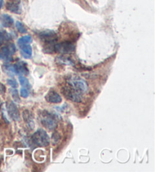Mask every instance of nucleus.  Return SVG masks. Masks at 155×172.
I'll use <instances>...</instances> for the list:
<instances>
[{
    "label": "nucleus",
    "mask_w": 155,
    "mask_h": 172,
    "mask_svg": "<svg viewBox=\"0 0 155 172\" xmlns=\"http://www.w3.org/2000/svg\"><path fill=\"white\" fill-rule=\"evenodd\" d=\"M33 142L39 146H46L49 144L50 139L46 130L38 129L32 136Z\"/></svg>",
    "instance_id": "f257e3e1"
},
{
    "label": "nucleus",
    "mask_w": 155,
    "mask_h": 172,
    "mask_svg": "<svg viewBox=\"0 0 155 172\" xmlns=\"http://www.w3.org/2000/svg\"><path fill=\"white\" fill-rule=\"evenodd\" d=\"M41 123L45 127L50 130H55L58 125L56 118L48 112H43L41 114Z\"/></svg>",
    "instance_id": "f03ea898"
},
{
    "label": "nucleus",
    "mask_w": 155,
    "mask_h": 172,
    "mask_svg": "<svg viewBox=\"0 0 155 172\" xmlns=\"http://www.w3.org/2000/svg\"><path fill=\"white\" fill-rule=\"evenodd\" d=\"M68 85L71 86L74 89L81 93L87 92L88 84L86 81L80 77H73L68 80Z\"/></svg>",
    "instance_id": "7ed1b4c3"
},
{
    "label": "nucleus",
    "mask_w": 155,
    "mask_h": 172,
    "mask_svg": "<svg viewBox=\"0 0 155 172\" xmlns=\"http://www.w3.org/2000/svg\"><path fill=\"white\" fill-rule=\"evenodd\" d=\"M62 93L66 98L74 102H80L82 101V93L72 87L71 86H65L62 89Z\"/></svg>",
    "instance_id": "20e7f679"
},
{
    "label": "nucleus",
    "mask_w": 155,
    "mask_h": 172,
    "mask_svg": "<svg viewBox=\"0 0 155 172\" xmlns=\"http://www.w3.org/2000/svg\"><path fill=\"white\" fill-rule=\"evenodd\" d=\"M75 50V46L70 42H62L55 45V51L61 54H70Z\"/></svg>",
    "instance_id": "39448f33"
},
{
    "label": "nucleus",
    "mask_w": 155,
    "mask_h": 172,
    "mask_svg": "<svg viewBox=\"0 0 155 172\" xmlns=\"http://www.w3.org/2000/svg\"><path fill=\"white\" fill-rule=\"evenodd\" d=\"M7 111L9 114V116L14 121H20V112L18 111V107L14 104V102H9L7 104Z\"/></svg>",
    "instance_id": "423d86ee"
},
{
    "label": "nucleus",
    "mask_w": 155,
    "mask_h": 172,
    "mask_svg": "<svg viewBox=\"0 0 155 172\" xmlns=\"http://www.w3.org/2000/svg\"><path fill=\"white\" fill-rule=\"evenodd\" d=\"M46 99L50 103H60L62 101L61 96L54 90H50L46 94Z\"/></svg>",
    "instance_id": "0eeeda50"
},
{
    "label": "nucleus",
    "mask_w": 155,
    "mask_h": 172,
    "mask_svg": "<svg viewBox=\"0 0 155 172\" xmlns=\"http://www.w3.org/2000/svg\"><path fill=\"white\" fill-rule=\"evenodd\" d=\"M40 38H42L44 41L48 42V41H53L56 40V34L54 32L53 30H47L45 31H42L40 34Z\"/></svg>",
    "instance_id": "6e6552de"
},
{
    "label": "nucleus",
    "mask_w": 155,
    "mask_h": 172,
    "mask_svg": "<svg viewBox=\"0 0 155 172\" xmlns=\"http://www.w3.org/2000/svg\"><path fill=\"white\" fill-rule=\"evenodd\" d=\"M23 118H24V122L26 123L30 129H33L34 127V121H33V116L32 113L28 110H25L23 112Z\"/></svg>",
    "instance_id": "1a4fd4ad"
},
{
    "label": "nucleus",
    "mask_w": 155,
    "mask_h": 172,
    "mask_svg": "<svg viewBox=\"0 0 155 172\" xmlns=\"http://www.w3.org/2000/svg\"><path fill=\"white\" fill-rule=\"evenodd\" d=\"M0 22L5 27H10L14 24L13 18L7 14H3L0 16Z\"/></svg>",
    "instance_id": "9d476101"
},
{
    "label": "nucleus",
    "mask_w": 155,
    "mask_h": 172,
    "mask_svg": "<svg viewBox=\"0 0 155 172\" xmlns=\"http://www.w3.org/2000/svg\"><path fill=\"white\" fill-rule=\"evenodd\" d=\"M14 68L16 74H28V68L27 67V64L24 62H19L18 64H14Z\"/></svg>",
    "instance_id": "9b49d317"
},
{
    "label": "nucleus",
    "mask_w": 155,
    "mask_h": 172,
    "mask_svg": "<svg viewBox=\"0 0 155 172\" xmlns=\"http://www.w3.org/2000/svg\"><path fill=\"white\" fill-rule=\"evenodd\" d=\"M20 51H21V55L23 57L25 58H30L32 56L33 49L32 47L30 46V44L23 45L20 46Z\"/></svg>",
    "instance_id": "f8f14e48"
},
{
    "label": "nucleus",
    "mask_w": 155,
    "mask_h": 172,
    "mask_svg": "<svg viewBox=\"0 0 155 172\" xmlns=\"http://www.w3.org/2000/svg\"><path fill=\"white\" fill-rule=\"evenodd\" d=\"M7 9L9 11H11L13 13H17V14H20V8L19 3L16 2H8L7 4Z\"/></svg>",
    "instance_id": "ddd939ff"
},
{
    "label": "nucleus",
    "mask_w": 155,
    "mask_h": 172,
    "mask_svg": "<svg viewBox=\"0 0 155 172\" xmlns=\"http://www.w3.org/2000/svg\"><path fill=\"white\" fill-rule=\"evenodd\" d=\"M31 42H32V38H31V36H29V35L22 36V37H20V38L18 40V45L19 46H23V45L30 44Z\"/></svg>",
    "instance_id": "4468645a"
},
{
    "label": "nucleus",
    "mask_w": 155,
    "mask_h": 172,
    "mask_svg": "<svg viewBox=\"0 0 155 172\" xmlns=\"http://www.w3.org/2000/svg\"><path fill=\"white\" fill-rule=\"evenodd\" d=\"M15 27H16L17 30H18L20 34H26L27 31L26 27H24V24H22L21 22H20V21H16V23H15Z\"/></svg>",
    "instance_id": "2eb2a0df"
},
{
    "label": "nucleus",
    "mask_w": 155,
    "mask_h": 172,
    "mask_svg": "<svg viewBox=\"0 0 155 172\" xmlns=\"http://www.w3.org/2000/svg\"><path fill=\"white\" fill-rule=\"evenodd\" d=\"M19 81H20V84H21V86H24V87H25V88L30 87V82H29V80H28L27 78L21 76L19 77Z\"/></svg>",
    "instance_id": "dca6fc26"
},
{
    "label": "nucleus",
    "mask_w": 155,
    "mask_h": 172,
    "mask_svg": "<svg viewBox=\"0 0 155 172\" xmlns=\"http://www.w3.org/2000/svg\"><path fill=\"white\" fill-rule=\"evenodd\" d=\"M10 38V35L8 33L2 31V30H0V41L3 42L5 40H8Z\"/></svg>",
    "instance_id": "f3484780"
},
{
    "label": "nucleus",
    "mask_w": 155,
    "mask_h": 172,
    "mask_svg": "<svg viewBox=\"0 0 155 172\" xmlns=\"http://www.w3.org/2000/svg\"><path fill=\"white\" fill-rule=\"evenodd\" d=\"M7 83L9 86H11L13 88H17L18 87V83L15 80H12V79H8L7 80Z\"/></svg>",
    "instance_id": "a211bd4d"
},
{
    "label": "nucleus",
    "mask_w": 155,
    "mask_h": 172,
    "mask_svg": "<svg viewBox=\"0 0 155 172\" xmlns=\"http://www.w3.org/2000/svg\"><path fill=\"white\" fill-rule=\"evenodd\" d=\"M28 95H29V92H28L27 89L25 88V87H23V88L20 89V96L23 98H27Z\"/></svg>",
    "instance_id": "6ab92c4d"
},
{
    "label": "nucleus",
    "mask_w": 155,
    "mask_h": 172,
    "mask_svg": "<svg viewBox=\"0 0 155 172\" xmlns=\"http://www.w3.org/2000/svg\"><path fill=\"white\" fill-rule=\"evenodd\" d=\"M12 97H13L14 101H16V102H20V98H19V96H18V90H14L13 91H12Z\"/></svg>",
    "instance_id": "aec40b11"
},
{
    "label": "nucleus",
    "mask_w": 155,
    "mask_h": 172,
    "mask_svg": "<svg viewBox=\"0 0 155 172\" xmlns=\"http://www.w3.org/2000/svg\"><path fill=\"white\" fill-rule=\"evenodd\" d=\"M5 85L2 84V83H0V94H5Z\"/></svg>",
    "instance_id": "412c9836"
},
{
    "label": "nucleus",
    "mask_w": 155,
    "mask_h": 172,
    "mask_svg": "<svg viewBox=\"0 0 155 172\" xmlns=\"http://www.w3.org/2000/svg\"><path fill=\"white\" fill-rule=\"evenodd\" d=\"M3 5H4V0H0V9L2 8Z\"/></svg>",
    "instance_id": "4be33fe9"
},
{
    "label": "nucleus",
    "mask_w": 155,
    "mask_h": 172,
    "mask_svg": "<svg viewBox=\"0 0 155 172\" xmlns=\"http://www.w3.org/2000/svg\"><path fill=\"white\" fill-rule=\"evenodd\" d=\"M2 41H0V46H1V45H2Z\"/></svg>",
    "instance_id": "5701e85b"
}]
</instances>
